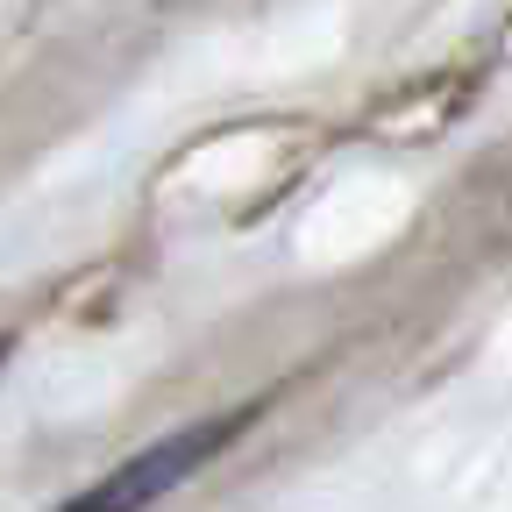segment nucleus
Listing matches in <instances>:
<instances>
[{"label":"nucleus","mask_w":512,"mask_h":512,"mask_svg":"<svg viewBox=\"0 0 512 512\" xmlns=\"http://www.w3.org/2000/svg\"><path fill=\"white\" fill-rule=\"evenodd\" d=\"M242 427H249V413H214V420H200V427H178L171 441L143 448L136 463H121L114 477H100L93 491H79L72 505H57V512H150V505H157L164 491H178L192 470H207Z\"/></svg>","instance_id":"nucleus-1"}]
</instances>
